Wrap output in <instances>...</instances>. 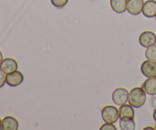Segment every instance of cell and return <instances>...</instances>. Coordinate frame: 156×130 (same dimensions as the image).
<instances>
[{
    "label": "cell",
    "mask_w": 156,
    "mask_h": 130,
    "mask_svg": "<svg viewBox=\"0 0 156 130\" xmlns=\"http://www.w3.org/2000/svg\"><path fill=\"white\" fill-rule=\"evenodd\" d=\"M101 130H117V128L115 125H113V123H109V122H106V123L103 124L100 128Z\"/></svg>",
    "instance_id": "17"
},
{
    "label": "cell",
    "mask_w": 156,
    "mask_h": 130,
    "mask_svg": "<svg viewBox=\"0 0 156 130\" xmlns=\"http://www.w3.org/2000/svg\"><path fill=\"white\" fill-rule=\"evenodd\" d=\"M19 123L13 116H5L2 120L1 129L2 130H18Z\"/></svg>",
    "instance_id": "9"
},
{
    "label": "cell",
    "mask_w": 156,
    "mask_h": 130,
    "mask_svg": "<svg viewBox=\"0 0 156 130\" xmlns=\"http://www.w3.org/2000/svg\"><path fill=\"white\" fill-rule=\"evenodd\" d=\"M6 83V75L5 73H3L1 70H0V88L5 85Z\"/></svg>",
    "instance_id": "18"
},
{
    "label": "cell",
    "mask_w": 156,
    "mask_h": 130,
    "mask_svg": "<svg viewBox=\"0 0 156 130\" xmlns=\"http://www.w3.org/2000/svg\"><path fill=\"white\" fill-rule=\"evenodd\" d=\"M24 81V75L18 70L12 73L6 74V84L12 87H15L22 84Z\"/></svg>",
    "instance_id": "4"
},
{
    "label": "cell",
    "mask_w": 156,
    "mask_h": 130,
    "mask_svg": "<svg viewBox=\"0 0 156 130\" xmlns=\"http://www.w3.org/2000/svg\"><path fill=\"white\" fill-rule=\"evenodd\" d=\"M143 15L147 18H153L156 15V1L155 0H148L144 2L143 8Z\"/></svg>",
    "instance_id": "10"
},
{
    "label": "cell",
    "mask_w": 156,
    "mask_h": 130,
    "mask_svg": "<svg viewBox=\"0 0 156 130\" xmlns=\"http://www.w3.org/2000/svg\"><path fill=\"white\" fill-rule=\"evenodd\" d=\"M146 93L144 89L141 87H135L129 92L128 102L133 108L142 107L146 102Z\"/></svg>",
    "instance_id": "1"
},
{
    "label": "cell",
    "mask_w": 156,
    "mask_h": 130,
    "mask_svg": "<svg viewBox=\"0 0 156 130\" xmlns=\"http://www.w3.org/2000/svg\"><path fill=\"white\" fill-rule=\"evenodd\" d=\"M146 129H155V128H152V127H146V128H144V130H146Z\"/></svg>",
    "instance_id": "21"
},
{
    "label": "cell",
    "mask_w": 156,
    "mask_h": 130,
    "mask_svg": "<svg viewBox=\"0 0 156 130\" xmlns=\"http://www.w3.org/2000/svg\"><path fill=\"white\" fill-rule=\"evenodd\" d=\"M153 118H154V119H155V121L156 122V109L155 110H154V112H153Z\"/></svg>",
    "instance_id": "20"
},
{
    "label": "cell",
    "mask_w": 156,
    "mask_h": 130,
    "mask_svg": "<svg viewBox=\"0 0 156 130\" xmlns=\"http://www.w3.org/2000/svg\"><path fill=\"white\" fill-rule=\"evenodd\" d=\"M143 0H127L126 10L131 15H138L143 11Z\"/></svg>",
    "instance_id": "8"
},
{
    "label": "cell",
    "mask_w": 156,
    "mask_h": 130,
    "mask_svg": "<svg viewBox=\"0 0 156 130\" xmlns=\"http://www.w3.org/2000/svg\"><path fill=\"white\" fill-rule=\"evenodd\" d=\"M139 42L143 47H149L156 43V35L152 32L146 31L143 32L139 38Z\"/></svg>",
    "instance_id": "5"
},
{
    "label": "cell",
    "mask_w": 156,
    "mask_h": 130,
    "mask_svg": "<svg viewBox=\"0 0 156 130\" xmlns=\"http://www.w3.org/2000/svg\"><path fill=\"white\" fill-rule=\"evenodd\" d=\"M50 2H51L52 5L56 8L62 9V8L66 6L69 0H50Z\"/></svg>",
    "instance_id": "16"
},
{
    "label": "cell",
    "mask_w": 156,
    "mask_h": 130,
    "mask_svg": "<svg viewBox=\"0 0 156 130\" xmlns=\"http://www.w3.org/2000/svg\"><path fill=\"white\" fill-rule=\"evenodd\" d=\"M155 20H156V15H155Z\"/></svg>",
    "instance_id": "24"
},
{
    "label": "cell",
    "mask_w": 156,
    "mask_h": 130,
    "mask_svg": "<svg viewBox=\"0 0 156 130\" xmlns=\"http://www.w3.org/2000/svg\"><path fill=\"white\" fill-rule=\"evenodd\" d=\"M141 72L146 77H154L156 76V61H144L141 65Z\"/></svg>",
    "instance_id": "6"
},
{
    "label": "cell",
    "mask_w": 156,
    "mask_h": 130,
    "mask_svg": "<svg viewBox=\"0 0 156 130\" xmlns=\"http://www.w3.org/2000/svg\"><path fill=\"white\" fill-rule=\"evenodd\" d=\"M143 89L149 95H156V76L148 78L143 84Z\"/></svg>",
    "instance_id": "11"
},
{
    "label": "cell",
    "mask_w": 156,
    "mask_h": 130,
    "mask_svg": "<svg viewBox=\"0 0 156 130\" xmlns=\"http://www.w3.org/2000/svg\"><path fill=\"white\" fill-rule=\"evenodd\" d=\"M110 4L113 10L117 13H123L126 10L127 0H110Z\"/></svg>",
    "instance_id": "12"
},
{
    "label": "cell",
    "mask_w": 156,
    "mask_h": 130,
    "mask_svg": "<svg viewBox=\"0 0 156 130\" xmlns=\"http://www.w3.org/2000/svg\"><path fill=\"white\" fill-rule=\"evenodd\" d=\"M2 60H3V54H2V53L1 50H0V64L2 63Z\"/></svg>",
    "instance_id": "19"
},
{
    "label": "cell",
    "mask_w": 156,
    "mask_h": 130,
    "mask_svg": "<svg viewBox=\"0 0 156 130\" xmlns=\"http://www.w3.org/2000/svg\"><path fill=\"white\" fill-rule=\"evenodd\" d=\"M145 55L149 61H156V44L147 47L145 52Z\"/></svg>",
    "instance_id": "15"
},
{
    "label": "cell",
    "mask_w": 156,
    "mask_h": 130,
    "mask_svg": "<svg viewBox=\"0 0 156 130\" xmlns=\"http://www.w3.org/2000/svg\"><path fill=\"white\" fill-rule=\"evenodd\" d=\"M120 128L121 130H134L136 124L133 118H123L120 120Z\"/></svg>",
    "instance_id": "14"
},
{
    "label": "cell",
    "mask_w": 156,
    "mask_h": 130,
    "mask_svg": "<svg viewBox=\"0 0 156 130\" xmlns=\"http://www.w3.org/2000/svg\"><path fill=\"white\" fill-rule=\"evenodd\" d=\"M101 117L105 122L114 123L120 118L119 110L114 106H106L101 110Z\"/></svg>",
    "instance_id": "2"
},
{
    "label": "cell",
    "mask_w": 156,
    "mask_h": 130,
    "mask_svg": "<svg viewBox=\"0 0 156 130\" xmlns=\"http://www.w3.org/2000/svg\"><path fill=\"white\" fill-rule=\"evenodd\" d=\"M119 114H120V119L123 118H134L135 112H134L133 107L131 105L123 104L120 106L119 109Z\"/></svg>",
    "instance_id": "13"
},
{
    "label": "cell",
    "mask_w": 156,
    "mask_h": 130,
    "mask_svg": "<svg viewBox=\"0 0 156 130\" xmlns=\"http://www.w3.org/2000/svg\"><path fill=\"white\" fill-rule=\"evenodd\" d=\"M1 126H2V120L0 119V129H1Z\"/></svg>",
    "instance_id": "22"
},
{
    "label": "cell",
    "mask_w": 156,
    "mask_h": 130,
    "mask_svg": "<svg viewBox=\"0 0 156 130\" xmlns=\"http://www.w3.org/2000/svg\"><path fill=\"white\" fill-rule=\"evenodd\" d=\"M18 63L13 58H7L3 59L0 64V70L5 74L12 73L18 70Z\"/></svg>",
    "instance_id": "7"
},
{
    "label": "cell",
    "mask_w": 156,
    "mask_h": 130,
    "mask_svg": "<svg viewBox=\"0 0 156 130\" xmlns=\"http://www.w3.org/2000/svg\"><path fill=\"white\" fill-rule=\"evenodd\" d=\"M155 129L156 130V125H155Z\"/></svg>",
    "instance_id": "23"
},
{
    "label": "cell",
    "mask_w": 156,
    "mask_h": 130,
    "mask_svg": "<svg viewBox=\"0 0 156 130\" xmlns=\"http://www.w3.org/2000/svg\"><path fill=\"white\" fill-rule=\"evenodd\" d=\"M129 93L125 88H117L112 93V100L117 105H123L129 100Z\"/></svg>",
    "instance_id": "3"
}]
</instances>
